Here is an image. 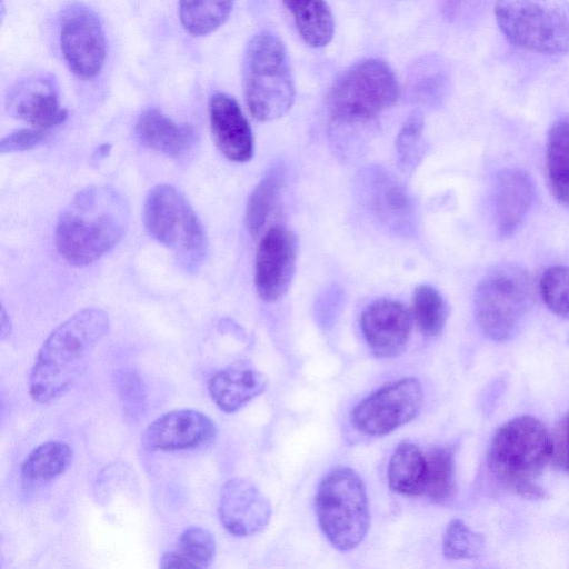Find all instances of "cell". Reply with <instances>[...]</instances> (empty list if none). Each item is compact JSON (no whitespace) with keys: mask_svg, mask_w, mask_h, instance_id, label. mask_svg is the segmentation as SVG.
Segmentation results:
<instances>
[{"mask_svg":"<svg viewBox=\"0 0 569 569\" xmlns=\"http://www.w3.org/2000/svg\"><path fill=\"white\" fill-rule=\"evenodd\" d=\"M400 94L397 78L387 62L365 59L347 69L328 97L330 120L337 129H357L392 107Z\"/></svg>","mask_w":569,"mask_h":569,"instance_id":"obj_5","label":"cell"},{"mask_svg":"<svg viewBox=\"0 0 569 569\" xmlns=\"http://www.w3.org/2000/svg\"><path fill=\"white\" fill-rule=\"evenodd\" d=\"M427 496L432 502L445 503L456 492L455 450L451 446L432 448L427 455Z\"/></svg>","mask_w":569,"mask_h":569,"instance_id":"obj_29","label":"cell"},{"mask_svg":"<svg viewBox=\"0 0 569 569\" xmlns=\"http://www.w3.org/2000/svg\"><path fill=\"white\" fill-rule=\"evenodd\" d=\"M143 222L149 234L171 249L184 268L193 270L204 259L203 227L186 198L172 186L162 183L149 191Z\"/></svg>","mask_w":569,"mask_h":569,"instance_id":"obj_9","label":"cell"},{"mask_svg":"<svg viewBox=\"0 0 569 569\" xmlns=\"http://www.w3.org/2000/svg\"><path fill=\"white\" fill-rule=\"evenodd\" d=\"M532 200L533 184L527 172L509 168L498 173L493 186V220L500 236L515 233Z\"/></svg>","mask_w":569,"mask_h":569,"instance_id":"obj_18","label":"cell"},{"mask_svg":"<svg viewBox=\"0 0 569 569\" xmlns=\"http://www.w3.org/2000/svg\"><path fill=\"white\" fill-rule=\"evenodd\" d=\"M12 330L11 319L7 313L4 307L1 308V321H0V337L4 340L10 336Z\"/></svg>","mask_w":569,"mask_h":569,"instance_id":"obj_37","label":"cell"},{"mask_svg":"<svg viewBox=\"0 0 569 569\" xmlns=\"http://www.w3.org/2000/svg\"><path fill=\"white\" fill-rule=\"evenodd\" d=\"M552 441L553 461L561 469L569 471V412L561 418L556 427Z\"/></svg>","mask_w":569,"mask_h":569,"instance_id":"obj_35","label":"cell"},{"mask_svg":"<svg viewBox=\"0 0 569 569\" xmlns=\"http://www.w3.org/2000/svg\"><path fill=\"white\" fill-rule=\"evenodd\" d=\"M284 170L272 167L251 192L246 207V226L252 237H258L278 204L284 187Z\"/></svg>","mask_w":569,"mask_h":569,"instance_id":"obj_26","label":"cell"},{"mask_svg":"<svg viewBox=\"0 0 569 569\" xmlns=\"http://www.w3.org/2000/svg\"><path fill=\"white\" fill-rule=\"evenodd\" d=\"M553 441L547 427L532 416H519L495 432L488 451V469L506 489L528 499H540L537 483L552 459Z\"/></svg>","mask_w":569,"mask_h":569,"instance_id":"obj_3","label":"cell"},{"mask_svg":"<svg viewBox=\"0 0 569 569\" xmlns=\"http://www.w3.org/2000/svg\"><path fill=\"white\" fill-rule=\"evenodd\" d=\"M539 289L546 306L569 319V267L555 266L545 270Z\"/></svg>","mask_w":569,"mask_h":569,"instance_id":"obj_32","label":"cell"},{"mask_svg":"<svg viewBox=\"0 0 569 569\" xmlns=\"http://www.w3.org/2000/svg\"><path fill=\"white\" fill-rule=\"evenodd\" d=\"M4 108L11 117L40 129L58 126L68 117L60 103L58 82L47 72L32 73L14 82L7 91Z\"/></svg>","mask_w":569,"mask_h":569,"instance_id":"obj_12","label":"cell"},{"mask_svg":"<svg viewBox=\"0 0 569 569\" xmlns=\"http://www.w3.org/2000/svg\"><path fill=\"white\" fill-rule=\"evenodd\" d=\"M233 0H179V18L193 37L207 36L228 19Z\"/></svg>","mask_w":569,"mask_h":569,"instance_id":"obj_28","label":"cell"},{"mask_svg":"<svg viewBox=\"0 0 569 569\" xmlns=\"http://www.w3.org/2000/svg\"><path fill=\"white\" fill-rule=\"evenodd\" d=\"M423 392L417 378L393 381L360 401L351 412L356 429L368 436H385L413 420Z\"/></svg>","mask_w":569,"mask_h":569,"instance_id":"obj_10","label":"cell"},{"mask_svg":"<svg viewBox=\"0 0 569 569\" xmlns=\"http://www.w3.org/2000/svg\"><path fill=\"white\" fill-rule=\"evenodd\" d=\"M365 340L377 358L400 355L409 340L411 317L398 301L379 299L369 305L360 319Z\"/></svg>","mask_w":569,"mask_h":569,"instance_id":"obj_16","label":"cell"},{"mask_svg":"<svg viewBox=\"0 0 569 569\" xmlns=\"http://www.w3.org/2000/svg\"><path fill=\"white\" fill-rule=\"evenodd\" d=\"M316 513L336 549L349 551L359 546L370 526L369 501L360 476L349 467L330 470L318 486Z\"/></svg>","mask_w":569,"mask_h":569,"instance_id":"obj_6","label":"cell"},{"mask_svg":"<svg viewBox=\"0 0 569 569\" xmlns=\"http://www.w3.org/2000/svg\"><path fill=\"white\" fill-rule=\"evenodd\" d=\"M271 512L269 499L251 480L233 478L223 485L218 515L230 533L248 537L262 531L270 521Z\"/></svg>","mask_w":569,"mask_h":569,"instance_id":"obj_14","label":"cell"},{"mask_svg":"<svg viewBox=\"0 0 569 569\" xmlns=\"http://www.w3.org/2000/svg\"><path fill=\"white\" fill-rule=\"evenodd\" d=\"M134 132L143 146L170 157L187 154L197 141L192 127L174 122L156 108L139 116Z\"/></svg>","mask_w":569,"mask_h":569,"instance_id":"obj_20","label":"cell"},{"mask_svg":"<svg viewBox=\"0 0 569 569\" xmlns=\"http://www.w3.org/2000/svg\"><path fill=\"white\" fill-rule=\"evenodd\" d=\"M120 392L124 408L133 412V415L142 409L144 402V392L141 380L132 373H127L121 382Z\"/></svg>","mask_w":569,"mask_h":569,"instance_id":"obj_36","label":"cell"},{"mask_svg":"<svg viewBox=\"0 0 569 569\" xmlns=\"http://www.w3.org/2000/svg\"><path fill=\"white\" fill-rule=\"evenodd\" d=\"M47 133L43 129H20L7 137L0 142V152L11 153L32 149L46 140Z\"/></svg>","mask_w":569,"mask_h":569,"instance_id":"obj_34","label":"cell"},{"mask_svg":"<svg viewBox=\"0 0 569 569\" xmlns=\"http://www.w3.org/2000/svg\"><path fill=\"white\" fill-rule=\"evenodd\" d=\"M72 450L62 441H46L36 447L21 465V476L28 482H44L62 475L71 465Z\"/></svg>","mask_w":569,"mask_h":569,"instance_id":"obj_27","label":"cell"},{"mask_svg":"<svg viewBox=\"0 0 569 569\" xmlns=\"http://www.w3.org/2000/svg\"><path fill=\"white\" fill-rule=\"evenodd\" d=\"M297 260V239L283 226L271 227L258 247L254 283L260 298L273 302L282 298L292 281Z\"/></svg>","mask_w":569,"mask_h":569,"instance_id":"obj_13","label":"cell"},{"mask_svg":"<svg viewBox=\"0 0 569 569\" xmlns=\"http://www.w3.org/2000/svg\"><path fill=\"white\" fill-rule=\"evenodd\" d=\"M493 12L511 44L541 54L569 53V0H497Z\"/></svg>","mask_w":569,"mask_h":569,"instance_id":"obj_7","label":"cell"},{"mask_svg":"<svg viewBox=\"0 0 569 569\" xmlns=\"http://www.w3.org/2000/svg\"><path fill=\"white\" fill-rule=\"evenodd\" d=\"M242 87L249 111L259 121L278 119L290 110L295 81L278 34L263 30L249 40L242 60Z\"/></svg>","mask_w":569,"mask_h":569,"instance_id":"obj_4","label":"cell"},{"mask_svg":"<svg viewBox=\"0 0 569 569\" xmlns=\"http://www.w3.org/2000/svg\"><path fill=\"white\" fill-rule=\"evenodd\" d=\"M533 289L530 274L519 267L488 272L475 292V317L482 333L497 342L512 339L532 307Z\"/></svg>","mask_w":569,"mask_h":569,"instance_id":"obj_8","label":"cell"},{"mask_svg":"<svg viewBox=\"0 0 569 569\" xmlns=\"http://www.w3.org/2000/svg\"><path fill=\"white\" fill-rule=\"evenodd\" d=\"M483 549V537L461 519H453L448 523L442 537V553L447 559H476Z\"/></svg>","mask_w":569,"mask_h":569,"instance_id":"obj_31","label":"cell"},{"mask_svg":"<svg viewBox=\"0 0 569 569\" xmlns=\"http://www.w3.org/2000/svg\"><path fill=\"white\" fill-rule=\"evenodd\" d=\"M109 330V317L99 308H86L44 340L29 377V392L39 403L63 396L86 369L96 346Z\"/></svg>","mask_w":569,"mask_h":569,"instance_id":"obj_2","label":"cell"},{"mask_svg":"<svg viewBox=\"0 0 569 569\" xmlns=\"http://www.w3.org/2000/svg\"><path fill=\"white\" fill-rule=\"evenodd\" d=\"M60 48L69 70L91 79L102 69L107 54L104 31L98 16L82 3L66 8L59 23Z\"/></svg>","mask_w":569,"mask_h":569,"instance_id":"obj_11","label":"cell"},{"mask_svg":"<svg viewBox=\"0 0 569 569\" xmlns=\"http://www.w3.org/2000/svg\"><path fill=\"white\" fill-rule=\"evenodd\" d=\"M546 166L553 197L569 203V117L558 119L549 130Z\"/></svg>","mask_w":569,"mask_h":569,"instance_id":"obj_25","label":"cell"},{"mask_svg":"<svg viewBox=\"0 0 569 569\" xmlns=\"http://www.w3.org/2000/svg\"><path fill=\"white\" fill-rule=\"evenodd\" d=\"M128 223L129 206L119 191L110 186L87 187L58 219L57 250L70 264L92 263L121 241Z\"/></svg>","mask_w":569,"mask_h":569,"instance_id":"obj_1","label":"cell"},{"mask_svg":"<svg viewBox=\"0 0 569 569\" xmlns=\"http://www.w3.org/2000/svg\"><path fill=\"white\" fill-rule=\"evenodd\" d=\"M292 14L303 41L312 48L327 46L335 32V21L326 0H282Z\"/></svg>","mask_w":569,"mask_h":569,"instance_id":"obj_23","label":"cell"},{"mask_svg":"<svg viewBox=\"0 0 569 569\" xmlns=\"http://www.w3.org/2000/svg\"><path fill=\"white\" fill-rule=\"evenodd\" d=\"M370 194L373 209L387 226L399 231L411 227V200L400 182L385 172H375Z\"/></svg>","mask_w":569,"mask_h":569,"instance_id":"obj_21","label":"cell"},{"mask_svg":"<svg viewBox=\"0 0 569 569\" xmlns=\"http://www.w3.org/2000/svg\"><path fill=\"white\" fill-rule=\"evenodd\" d=\"M423 119L418 112L412 113L401 127L396 148L399 163L403 169L416 166L422 152Z\"/></svg>","mask_w":569,"mask_h":569,"instance_id":"obj_33","label":"cell"},{"mask_svg":"<svg viewBox=\"0 0 569 569\" xmlns=\"http://www.w3.org/2000/svg\"><path fill=\"white\" fill-rule=\"evenodd\" d=\"M217 435L214 422L196 409H176L153 420L142 441L151 450L174 451L201 447Z\"/></svg>","mask_w":569,"mask_h":569,"instance_id":"obj_15","label":"cell"},{"mask_svg":"<svg viewBox=\"0 0 569 569\" xmlns=\"http://www.w3.org/2000/svg\"><path fill=\"white\" fill-rule=\"evenodd\" d=\"M216 555L213 535L202 527L191 526L184 529L176 547L166 551L160 559L161 568H207Z\"/></svg>","mask_w":569,"mask_h":569,"instance_id":"obj_24","label":"cell"},{"mask_svg":"<svg viewBox=\"0 0 569 569\" xmlns=\"http://www.w3.org/2000/svg\"><path fill=\"white\" fill-rule=\"evenodd\" d=\"M266 376L246 361L232 363L210 378L208 390L212 401L224 412H234L263 392Z\"/></svg>","mask_w":569,"mask_h":569,"instance_id":"obj_19","label":"cell"},{"mask_svg":"<svg viewBox=\"0 0 569 569\" xmlns=\"http://www.w3.org/2000/svg\"><path fill=\"white\" fill-rule=\"evenodd\" d=\"M449 308L441 293L429 284L418 286L412 295V317L427 337L438 336L448 319Z\"/></svg>","mask_w":569,"mask_h":569,"instance_id":"obj_30","label":"cell"},{"mask_svg":"<svg viewBox=\"0 0 569 569\" xmlns=\"http://www.w3.org/2000/svg\"><path fill=\"white\" fill-rule=\"evenodd\" d=\"M210 127L216 146L233 162H247L253 154V136L238 102L217 92L209 102Z\"/></svg>","mask_w":569,"mask_h":569,"instance_id":"obj_17","label":"cell"},{"mask_svg":"<svg viewBox=\"0 0 569 569\" xmlns=\"http://www.w3.org/2000/svg\"><path fill=\"white\" fill-rule=\"evenodd\" d=\"M389 487L401 495L418 496L426 491L427 458L411 442H401L388 465Z\"/></svg>","mask_w":569,"mask_h":569,"instance_id":"obj_22","label":"cell"}]
</instances>
